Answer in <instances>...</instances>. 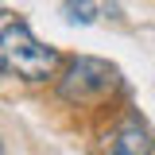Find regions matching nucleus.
<instances>
[{
	"label": "nucleus",
	"instance_id": "f257e3e1",
	"mask_svg": "<svg viewBox=\"0 0 155 155\" xmlns=\"http://www.w3.org/2000/svg\"><path fill=\"white\" fill-rule=\"evenodd\" d=\"M0 70L23 81H47L58 70V51L39 43L27 23H8L0 31Z\"/></svg>",
	"mask_w": 155,
	"mask_h": 155
},
{
	"label": "nucleus",
	"instance_id": "f03ea898",
	"mask_svg": "<svg viewBox=\"0 0 155 155\" xmlns=\"http://www.w3.org/2000/svg\"><path fill=\"white\" fill-rule=\"evenodd\" d=\"M120 85L116 70L105 62V58H89V54H78L62 78H58V97L70 101V105H97Z\"/></svg>",
	"mask_w": 155,
	"mask_h": 155
},
{
	"label": "nucleus",
	"instance_id": "7ed1b4c3",
	"mask_svg": "<svg viewBox=\"0 0 155 155\" xmlns=\"http://www.w3.org/2000/svg\"><path fill=\"white\" fill-rule=\"evenodd\" d=\"M105 155H155V136L140 116H124L105 140Z\"/></svg>",
	"mask_w": 155,
	"mask_h": 155
},
{
	"label": "nucleus",
	"instance_id": "20e7f679",
	"mask_svg": "<svg viewBox=\"0 0 155 155\" xmlns=\"http://www.w3.org/2000/svg\"><path fill=\"white\" fill-rule=\"evenodd\" d=\"M66 19H70V23H93V4H89V0H70V4H66Z\"/></svg>",
	"mask_w": 155,
	"mask_h": 155
}]
</instances>
